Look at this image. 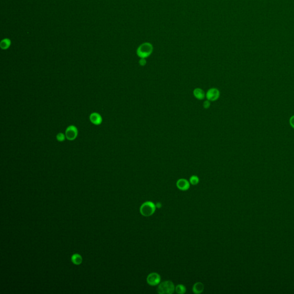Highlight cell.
Masks as SVG:
<instances>
[{"label": "cell", "mask_w": 294, "mask_h": 294, "mask_svg": "<svg viewBox=\"0 0 294 294\" xmlns=\"http://www.w3.org/2000/svg\"><path fill=\"white\" fill-rule=\"evenodd\" d=\"M156 205L152 202L147 201L142 204L140 211L144 217H149L153 215L156 210Z\"/></svg>", "instance_id": "1"}, {"label": "cell", "mask_w": 294, "mask_h": 294, "mask_svg": "<svg viewBox=\"0 0 294 294\" xmlns=\"http://www.w3.org/2000/svg\"><path fill=\"white\" fill-rule=\"evenodd\" d=\"M175 290L174 283L171 281H165L159 285L157 291L159 294H171Z\"/></svg>", "instance_id": "2"}, {"label": "cell", "mask_w": 294, "mask_h": 294, "mask_svg": "<svg viewBox=\"0 0 294 294\" xmlns=\"http://www.w3.org/2000/svg\"><path fill=\"white\" fill-rule=\"evenodd\" d=\"M153 47L148 43H144L138 48L137 54L140 58H146L152 54Z\"/></svg>", "instance_id": "3"}, {"label": "cell", "mask_w": 294, "mask_h": 294, "mask_svg": "<svg viewBox=\"0 0 294 294\" xmlns=\"http://www.w3.org/2000/svg\"><path fill=\"white\" fill-rule=\"evenodd\" d=\"M78 135V130L77 128L74 125L68 126L65 132L66 138L70 141H73L76 139Z\"/></svg>", "instance_id": "4"}, {"label": "cell", "mask_w": 294, "mask_h": 294, "mask_svg": "<svg viewBox=\"0 0 294 294\" xmlns=\"http://www.w3.org/2000/svg\"><path fill=\"white\" fill-rule=\"evenodd\" d=\"M220 96V92L217 88H211L206 93V97L207 100L210 101H217Z\"/></svg>", "instance_id": "5"}, {"label": "cell", "mask_w": 294, "mask_h": 294, "mask_svg": "<svg viewBox=\"0 0 294 294\" xmlns=\"http://www.w3.org/2000/svg\"><path fill=\"white\" fill-rule=\"evenodd\" d=\"M161 280L160 276L157 273L152 272L147 276V282L148 284L151 286H155L159 285Z\"/></svg>", "instance_id": "6"}, {"label": "cell", "mask_w": 294, "mask_h": 294, "mask_svg": "<svg viewBox=\"0 0 294 294\" xmlns=\"http://www.w3.org/2000/svg\"><path fill=\"white\" fill-rule=\"evenodd\" d=\"M89 119L92 124L95 125H100L102 122V118L101 115L96 112L92 113L90 115Z\"/></svg>", "instance_id": "7"}, {"label": "cell", "mask_w": 294, "mask_h": 294, "mask_svg": "<svg viewBox=\"0 0 294 294\" xmlns=\"http://www.w3.org/2000/svg\"><path fill=\"white\" fill-rule=\"evenodd\" d=\"M176 186L182 191H186L190 188V183L185 179H180L176 182Z\"/></svg>", "instance_id": "8"}, {"label": "cell", "mask_w": 294, "mask_h": 294, "mask_svg": "<svg viewBox=\"0 0 294 294\" xmlns=\"http://www.w3.org/2000/svg\"><path fill=\"white\" fill-rule=\"evenodd\" d=\"M194 96L199 100H203L206 97V94L200 88H196L193 91Z\"/></svg>", "instance_id": "9"}, {"label": "cell", "mask_w": 294, "mask_h": 294, "mask_svg": "<svg viewBox=\"0 0 294 294\" xmlns=\"http://www.w3.org/2000/svg\"><path fill=\"white\" fill-rule=\"evenodd\" d=\"M204 285L201 282L196 283L194 285L193 287V291L195 294H201L204 290Z\"/></svg>", "instance_id": "10"}, {"label": "cell", "mask_w": 294, "mask_h": 294, "mask_svg": "<svg viewBox=\"0 0 294 294\" xmlns=\"http://www.w3.org/2000/svg\"><path fill=\"white\" fill-rule=\"evenodd\" d=\"M11 45V41L8 38L3 39L0 43V47L2 49H7Z\"/></svg>", "instance_id": "11"}, {"label": "cell", "mask_w": 294, "mask_h": 294, "mask_svg": "<svg viewBox=\"0 0 294 294\" xmlns=\"http://www.w3.org/2000/svg\"><path fill=\"white\" fill-rule=\"evenodd\" d=\"M72 261L76 265H79L80 264L82 261V257L78 255V254H75L72 256Z\"/></svg>", "instance_id": "12"}, {"label": "cell", "mask_w": 294, "mask_h": 294, "mask_svg": "<svg viewBox=\"0 0 294 294\" xmlns=\"http://www.w3.org/2000/svg\"><path fill=\"white\" fill-rule=\"evenodd\" d=\"M175 291L178 294H183L186 291V288L183 285H178L175 288Z\"/></svg>", "instance_id": "13"}, {"label": "cell", "mask_w": 294, "mask_h": 294, "mask_svg": "<svg viewBox=\"0 0 294 294\" xmlns=\"http://www.w3.org/2000/svg\"><path fill=\"white\" fill-rule=\"evenodd\" d=\"M199 179L197 176L193 175L190 178V182L192 185H196L199 183Z\"/></svg>", "instance_id": "14"}, {"label": "cell", "mask_w": 294, "mask_h": 294, "mask_svg": "<svg viewBox=\"0 0 294 294\" xmlns=\"http://www.w3.org/2000/svg\"><path fill=\"white\" fill-rule=\"evenodd\" d=\"M65 138H66L65 135H64L63 133H62V132L59 133L56 135V139L59 142H63V141H64L65 139Z\"/></svg>", "instance_id": "15"}, {"label": "cell", "mask_w": 294, "mask_h": 294, "mask_svg": "<svg viewBox=\"0 0 294 294\" xmlns=\"http://www.w3.org/2000/svg\"><path fill=\"white\" fill-rule=\"evenodd\" d=\"M211 104H210V101H209V100H206V101H204L203 103V106L204 109H209L210 106Z\"/></svg>", "instance_id": "16"}, {"label": "cell", "mask_w": 294, "mask_h": 294, "mask_svg": "<svg viewBox=\"0 0 294 294\" xmlns=\"http://www.w3.org/2000/svg\"><path fill=\"white\" fill-rule=\"evenodd\" d=\"M147 63V61L145 58H141L139 61V64L141 66H144Z\"/></svg>", "instance_id": "17"}, {"label": "cell", "mask_w": 294, "mask_h": 294, "mask_svg": "<svg viewBox=\"0 0 294 294\" xmlns=\"http://www.w3.org/2000/svg\"><path fill=\"white\" fill-rule=\"evenodd\" d=\"M290 124L291 127L294 129V115L292 116L290 119Z\"/></svg>", "instance_id": "18"}, {"label": "cell", "mask_w": 294, "mask_h": 294, "mask_svg": "<svg viewBox=\"0 0 294 294\" xmlns=\"http://www.w3.org/2000/svg\"><path fill=\"white\" fill-rule=\"evenodd\" d=\"M155 205H156V207H158V208H160L162 207V203H160V202L157 203Z\"/></svg>", "instance_id": "19"}]
</instances>
